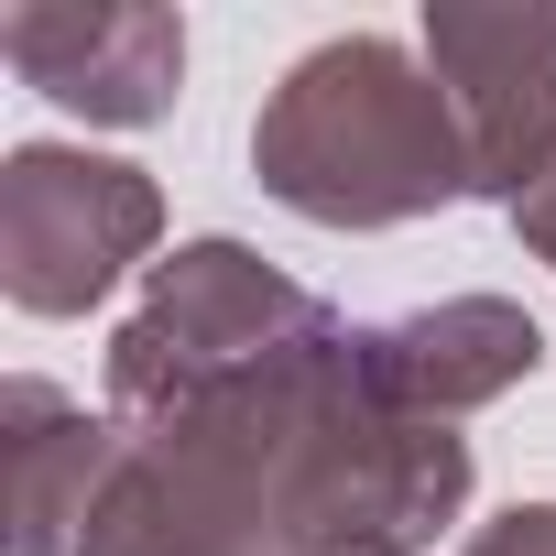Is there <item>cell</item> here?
Here are the masks:
<instances>
[{"instance_id": "cell-1", "label": "cell", "mask_w": 556, "mask_h": 556, "mask_svg": "<svg viewBox=\"0 0 556 556\" xmlns=\"http://www.w3.org/2000/svg\"><path fill=\"white\" fill-rule=\"evenodd\" d=\"M469 480V437L393 415L361 328L328 317L218 393L121 426L77 556H426Z\"/></svg>"}, {"instance_id": "cell-2", "label": "cell", "mask_w": 556, "mask_h": 556, "mask_svg": "<svg viewBox=\"0 0 556 556\" xmlns=\"http://www.w3.org/2000/svg\"><path fill=\"white\" fill-rule=\"evenodd\" d=\"M251 175L317 229H404L469 197V131L404 34H328L273 77L251 121Z\"/></svg>"}, {"instance_id": "cell-3", "label": "cell", "mask_w": 556, "mask_h": 556, "mask_svg": "<svg viewBox=\"0 0 556 556\" xmlns=\"http://www.w3.org/2000/svg\"><path fill=\"white\" fill-rule=\"evenodd\" d=\"M328 317H339V306H328L317 285H295L285 262H262L251 240H186V251L153 262L142 306H131L121 339H110V415H121V426H153V415L218 393L229 371L317 339Z\"/></svg>"}, {"instance_id": "cell-4", "label": "cell", "mask_w": 556, "mask_h": 556, "mask_svg": "<svg viewBox=\"0 0 556 556\" xmlns=\"http://www.w3.org/2000/svg\"><path fill=\"white\" fill-rule=\"evenodd\" d=\"M164 240V186L88 142L0 153V295L23 317H88Z\"/></svg>"}, {"instance_id": "cell-5", "label": "cell", "mask_w": 556, "mask_h": 556, "mask_svg": "<svg viewBox=\"0 0 556 556\" xmlns=\"http://www.w3.org/2000/svg\"><path fill=\"white\" fill-rule=\"evenodd\" d=\"M426 66L469 131V197L523 207L556 164V0H437Z\"/></svg>"}, {"instance_id": "cell-6", "label": "cell", "mask_w": 556, "mask_h": 556, "mask_svg": "<svg viewBox=\"0 0 556 556\" xmlns=\"http://www.w3.org/2000/svg\"><path fill=\"white\" fill-rule=\"evenodd\" d=\"M0 66L77 110L88 131H142L186 88V12L164 0H12L0 12Z\"/></svg>"}, {"instance_id": "cell-7", "label": "cell", "mask_w": 556, "mask_h": 556, "mask_svg": "<svg viewBox=\"0 0 556 556\" xmlns=\"http://www.w3.org/2000/svg\"><path fill=\"white\" fill-rule=\"evenodd\" d=\"M361 361H371V393L415 426H458L480 404H502L513 382L545 371V328L513 306V295H437V306H404V317H361Z\"/></svg>"}, {"instance_id": "cell-8", "label": "cell", "mask_w": 556, "mask_h": 556, "mask_svg": "<svg viewBox=\"0 0 556 556\" xmlns=\"http://www.w3.org/2000/svg\"><path fill=\"white\" fill-rule=\"evenodd\" d=\"M110 458H121V426L88 415L77 393H55L45 371H23L0 393V513H12V556H77Z\"/></svg>"}, {"instance_id": "cell-9", "label": "cell", "mask_w": 556, "mask_h": 556, "mask_svg": "<svg viewBox=\"0 0 556 556\" xmlns=\"http://www.w3.org/2000/svg\"><path fill=\"white\" fill-rule=\"evenodd\" d=\"M458 556H556V502H513L480 534H458Z\"/></svg>"}, {"instance_id": "cell-10", "label": "cell", "mask_w": 556, "mask_h": 556, "mask_svg": "<svg viewBox=\"0 0 556 556\" xmlns=\"http://www.w3.org/2000/svg\"><path fill=\"white\" fill-rule=\"evenodd\" d=\"M513 229H523V251H534V262L556 273V164H545V186H534V197L513 207Z\"/></svg>"}]
</instances>
